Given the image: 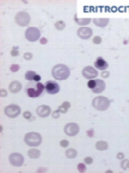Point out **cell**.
<instances>
[{
    "label": "cell",
    "mask_w": 129,
    "mask_h": 173,
    "mask_svg": "<svg viewBox=\"0 0 129 173\" xmlns=\"http://www.w3.org/2000/svg\"><path fill=\"white\" fill-rule=\"evenodd\" d=\"M45 86L40 82H36V81H30L25 86V91L29 97L36 98L39 97L44 91Z\"/></svg>",
    "instance_id": "6da1fadb"
},
{
    "label": "cell",
    "mask_w": 129,
    "mask_h": 173,
    "mask_svg": "<svg viewBox=\"0 0 129 173\" xmlns=\"http://www.w3.org/2000/svg\"><path fill=\"white\" fill-rule=\"evenodd\" d=\"M52 75L56 80H65L70 76V69L67 65L58 63L52 69Z\"/></svg>",
    "instance_id": "7a4b0ae2"
},
{
    "label": "cell",
    "mask_w": 129,
    "mask_h": 173,
    "mask_svg": "<svg viewBox=\"0 0 129 173\" xmlns=\"http://www.w3.org/2000/svg\"><path fill=\"white\" fill-rule=\"evenodd\" d=\"M25 143L30 147H36L38 146L42 141V138L40 134L36 132H30L27 133L24 137Z\"/></svg>",
    "instance_id": "3957f363"
},
{
    "label": "cell",
    "mask_w": 129,
    "mask_h": 173,
    "mask_svg": "<svg viewBox=\"0 0 129 173\" xmlns=\"http://www.w3.org/2000/svg\"><path fill=\"white\" fill-rule=\"evenodd\" d=\"M92 105L96 110L99 111H105L110 106V100L104 96H97L92 101Z\"/></svg>",
    "instance_id": "277c9868"
},
{
    "label": "cell",
    "mask_w": 129,
    "mask_h": 173,
    "mask_svg": "<svg viewBox=\"0 0 129 173\" xmlns=\"http://www.w3.org/2000/svg\"><path fill=\"white\" fill-rule=\"evenodd\" d=\"M88 88L92 89L94 93H101L105 89V83L103 80L100 79H93L89 80Z\"/></svg>",
    "instance_id": "5b68a950"
},
{
    "label": "cell",
    "mask_w": 129,
    "mask_h": 173,
    "mask_svg": "<svg viewBox=\"0 0 129 173\" xmlns=\"http://www.w3.org/2000/svg\"><path fill=\"white\" fill-rule=\"evenodd\" d=\"M14 20H15L16 24L21 26V27H24V26H27L31 21V17L30 14L26 12H19V13L16 14L15 17H14Z\"/></svg>",
    "instance_id": "8992f818"
},
{
    "label": "cell",
    "mask_w": 129,
    "mask_h": 173,
    "mask_svg": "<svg viewBox=\"0 0 129 173\" xmlns=\"http://www.w3.org/2000/svg\"><path fill=\"white\" fill-rule=\"evenodd\" d=\"M40 36H41V33H40V31L36 27L28 28L25 32L26 39L31 42H36V40H38L40 39Z\"/></svg>",
    "instance_id": "52a82bcc"
},
{
    "label": "cell",
    "mask_w": 129,
    "mask_h": 173,
    "mask_svg": "<svg viewBox=\"0 0 129 173\" xmlns=\"http://www.w3.org/2000/svg\"><path fill=\"white\" fill-rule=\"evenodd\" d=\"M4 112H5V114L7 115L8 117L15 118L20 114L21 109H20L19 106H16V105H9L4 109Z\"/></svg>",
    "instance_id": "ba28073f"
},
{
    "label": "cell",
    "mask_w": 129,
    "mask_h": 173,
    "mask_svg": "<svg viewBox=\"0 0 129 173\" xmlns=\"http://www.w3.org/2000/svg\"><path fill=\"white\" fill-rule=\"evenodd\" d=\"M9 161H10L11 166L19 167L22 166V164L24 163V157L19 153H11L9 156Z\"/></svg>",
    "instance_id": "9c48e42d"
},
{
    "label": "cell",
    "mask_w": 129,
    "mask_h": 173,
    "mask_svg": "<svg viewBox=\"0 0 129 173\" xmlns=\"http://www.w3.org/2000/svg\"><path fill=\"white\" fill-rule=\"evenodd\" d=\"M79 126L77 123L71 122L67 123L64 127V133L69 137H75L79 134Z\"/></svg>",
    "instance_id": "30bf717a"
},
{
    "label": "cell",
    "mask_w": 129,
    "mask_h": 173,
    "mask_svg": "<svg viewBox=\"0 0 129 173\" xmlns=\"http://www.w3.org/2000/svg\"><path fill=\"white\" fill-rule=\"evenodd\" d=\"M45 91L49 94H56L59 91V85L56 81L49 80L45 83Z\"/></svg>",
    "instance_id": "8fae6325"
},
{
    "label": "cell",
    "mask_w": 129,
    "mask_h": 173,
    "mask_svg": "<svg viewBox=\"0 0 129 173\" xmlns=\"http://www.w3.org/2000/svg\"><path fill=\"white\" fill-rule=\"evenodd\" d=\"M77 35L81 40H88V39H90L91 36L93 35V31H92L91 28L82 26V27H80L79 30H77Z\"/></svg>",
    "instance_id": "7c38bea8"
},
{
    "label": "cell",
    "mask_w": 129,
    "mask_h": 173,
    "mask_svg": "<svg viewBox=\"0 0 129 173\" xmlns=\"http://www.w3.org/2000/svg\"><path fill=\"white\" fill-rule=\"evenodd\" d=\"M82 75L85 79L93 80L97 76V71L92 66H86L82 69Z\"/></svg>",
    "instance_id": "4fadbf2b"
},
{
    "label": "cell",
    "mask_w": 129,
    "mask_h": 173,
    "mask_svg": "<svg viewBox=\"0 0 129 173\" xmlns=\"http://www.w3.org/2000/svg\"><path fill=\"white\" fill-rule=\"evenodd\" d=\"M36 114L39 117H48L51 114V108L47 105H41L38 106L36 109Z\"/></svg>",
    "instance_id": "5bb4252c"
},
{
    "label": "cell",
    "mask_w": 129,
    "mask_h": 173,
    "mask_svg": "<svg viewBox=\"0 0 129 173\" xmlns=\"http://www.w3.org/2000/svg\"><path fill=\"white\" fill-rule=\"evenodd\" d=\"M95 67L99 69V70H106V68L108 67V63L101 57H99L97 61L94 63Z\"/></svg>",
    "instance_id": "9a60e30c"
},
{
    "label": "cell",
    "mask_w": 129,
    "mask_h": 173,
    "mask_svg": "<svg viewBox=\"0 0 129 173\" xmlns=\"http://www.w3.org/2000/svg\"><path fill=\"white\" fill-rule=\"evenodd\" d=\"M22 89V85L20 84L18 81H13L10 85H9V89L11 93H17L21 91Z\"/></svg>",
    "instance_id": "2e32d148"
},
{
    "label": "cell",
    "mask_w": 129,
    "mask_h": 173,
    "mask_svg": "<svg viewBox=\"0 0 129 173\" xmlns=\"http://www.w3.org/2000/svg\"><path fill=\"white\" fill-rule=\"evenodd\" d=\"M25 79L28 81H36V82H39L41 77L38 74H36V72L33 70H29L26 72L25 74Z\"/></svg>",
    "instance_id": "e0dca14e"
},
{
    "label": "cell",
    "mask_w": 129,
    "mask_h": 173,
    "mask_svg": "<svg viewBox=\"0 0 129 173\" xmlns=\"http://www.w3.org/2000/svg\"><path fill=\"white\" fill-rule=\"evenodd\" d=\"M93 22L97 27H105L109 23V18H94Z\"/></svg>",
    "instance_id": "ac0fdd59"
},
{
    "label": "cell",
    "mask_w": 129,
    "mask_h": 173,
    "mask_svg": "<svg viewBox=\"0 0 129 173\" xmlns=\"http://www.w3.org/2000/svg\"><path fill=\"white\" fill-rule=\"evenodd\" d=\"M71 107V104L70 102H68V101H65V102L62 103V105H60L58 107V111L60 112V114H65V112H67V111L69 109H70Z\"/></svg>",
    "instance_id": "d6986e66"
},
{
    "label": "cell",
    "mask_w": 129,
    "mask_h": 173,
    "mask_svg": "<svg viewBox=\"0 0 129 173\" xmlns=\"http://www.w3.org/2000/svg\"><path fill=\"white\" fill-rule=\"evenodd\" d=\"M28 156L31 159H37L40 156V151L36 148H32L28 151Z\"/></svg>",
    "instance_id": "ffe728a7"
},
{
    "label": "cell",
    "mask_w": 129,
    "mask_h": 173,
    "mask_svg": "<svg viewBox=\"0 0 129 173\" xmlns=\"http://www.w3.org/2000/svg\"><path fill=\"white\" fill-rule=\"evenodd\" d=\"M96 148L97 150H100V151H103V150H107L108 149V143L106 141L103 140H99L96 143Z\"/></svg>",
    "instance_id": "44dd1931"
},
{
    "label": "cell",
    "mask_w": 129,
    "mask_h": 173,
    "mask_svg": "<svg viewBox=\"0 0 129 173\" xmlns=\"http://www.w3.org/2000/svg\"><path fill=\"white\" fill-rule=\"evenodd\" d=\"M65 155H66V157L69 158V159H75V158L77 157V152L76 149H74V148H69V149L66 150Z\"/></svg>",
    "instance_id": "7402d4cb"
},
{
    "label": "cell",
    "mask_w": 129,
    "mask_h": 173,
    "mask_svg": "<svg viewBox=\"0 0 129 173\" xmlns=\"http://www.w3.org/2000/svg\"><path fill=\"white\" fill-rule=\"evenodd\" d=\"M74 19L79 25H88L91 22V18H87V17H85V18H77V16H75Z\"/></svg>",
    "instance_id": "603a6c76"
},
{
    "label": "cell",
    "mask_w": 129,
    "mask_h": 173,
    "mask_svg": "<svg viewBox=\"0 0 129 173\" xmlns=\"http://www.w3.org/2000/svg\"><path fill=\"white\" fill-rule=\"evenodd\" d=\"M54 27H56V29H57V30L61 31L65 28V23L61 21V20H59V21H56L54 23Z\"/></svg>",
    "instance_id": "cb8c5ba5"
},
{
    "label": "cell",
    "mask_w": 129,
    "mask_h": 173,
    "mask_svg": "<svg viewBox=\"0 0 129 173\" xmlns=\"http://www.w3.org/2000/svg\"><path fill=\"white\" fill-rule=\"evenodd\" d=\"M129 166V161L128 160H123L122 161V163H120V166H122V168L123 170H126L127 169V167Z\"/></svg>",
    "instance_id": "d4e9b609"
},
{
    "label": "cell",
    "mask_w": 129,
    "mask_h": 173,
    "mask_svg": "<svg viewBox=\"0 0 129 173\" xmlns=\"http://www.w3.org/2000/svg\"><path fill=\"white\" fill-rule=\"evenodd\" d=\"M77 169H79V172H85L86 171V166L84 163H79V166H77Z\"/></svg>",
    "instance_id": "484cf974"
},
{
    "label": "cell",
    "mask_w": 129,
    "mask_h": 173,
    "mask_svg": "<svg viewBox=\"0 0 129 173\" xmlns=\"http://www.w3.org/2000/svg\"><path fill=\"white\" fill-rule=\"evenodd\" d=\"M93 42L95 43V44H99V43L101 42V37H99V36H96L93 39Z\"/></svg>",
    "instance_id": "4316f807"
},
{
    "label": "cell",
    "mask_w": 129,
    "mask_h": 173,
    "mask_svg": "<svg viewBox=\"0 0 129 173\" xmlns=\"http://www.w3.org/2000/svg\"><path fill=\"white\" fill-rule=\"evenodd\" d=\"M11 54L13 57H16L17 55H18V47H13V50L11 52Z\"/></svg>",
    "instance_id": "83f0119b"
},
{
    "label": "cell",
    "mask_w": 129,
    "mask_h": 173,
    "mask_svg": "<svg viewBox=\"0 0 129 173\" xmlns=\"http://www.w3.org/2000/svg\"><path fill=\"white\" fill-rule=\"evenodd\" d=\"M24 59L27 61H30L33 59V54L32 53H25L24 54Z\"/></svg>",
    "instance_id": "f1b7e54d"
},
{
    "label": "cell",
    "mask_w": 129,
    "mask_h": 173,
    "mask_svg": "<svg viewBox=\"0 0 129 173\" xmlns=\"http://www.w3.org/2000/svg\"><path fill=\"white\" fill-rule=\"evenodd\" d=\"M68 145H69V141L68 140H63L60 141V146H61V147H68Z\"/></svg>",
    "instance_id": "f546056e"
},
{
    "label": "cell",
    "mask_w": 129,
    "mask_h": 173,
    "mask_svg": "<svg viewBox=\"0 0 129 173\" xmlns=\"http://www.w3.org/2000/svg\"><path fill=\"white\" fill-rule=\"evenodd\" d=\"M92 163H93V159H92L91 157H86V158L84 159V163L91 164Z\"/></svg>",
    "instance_id": "4dcf8cb0"
},
{
    "label": "cell",
    "mask_w": 129,
    "mask_h": 173,
    "mask_svg": "<svg viewBox=\"0 0 129 173\" xmlns=\"http://www.w3.org/2000/svg\"><path fill=\"white\" fill-rule=\"evenodd\" d=\"M53 117L54 118H58L59 117V115H60V112L58 111V110H56V111H54V112H53Z\"/></svg>",
    "instance_id": "1f68e13d"
},
{
    "label": "cell",
    "mask_w": 129,
    "mask_h": 173,
    "mask_svg": "<svg viewBox=\"0 0 129 173\" xmlns=\"http://www.w3.org/2000/svg\"><path fill=\"white\" fill-rule=\"evenodd\" d=\"M23 116H24L26 119H30V118L32 117V114L30 112H25L24 114H23Z\"/></svg>",
    "instance_id": "d6a6232c"
},
{
    "label": "cell",
    "mask_w": 129,
    "mask_h": 173,
    "mask_svg": "<svg viewBox=\"0 0 129 173\" xmlns=\"http://www.w3.org/2000/svg\"><path fill=\"white\" fill-rule=\"evenodd\" d=\"M18 69H19V65H13L11 66V70L13 72H16Z\"/></svg>",
    "instance_id": "836d02e7"
},
{
    "label": "cell",
    "mask_w": 129,
    "mask_h": 173,
    "mask_svg": "<svg viewBox=\"0 0 129 173\" xmlns=\"http://www.w3.org/2000/svg\"><path fill=\"white\" fill-rule=\"evenodd\" d=\"M108 76H109V72H107V71H103L101 73L102 78H105V77H108Z\"/></svg>",
    "instance_id": "e575fe53"
},
{
    "label": "cell",
    "mask_w": 129,
    "mask_h": 173,
    "mask_svg": "<svg viewBox=\"0 0 129 173\" xmlns=\"http://www.w3.org/2000/svg\"><path fill=\"white\" fill-rule=\"evenodd\" d=\"M93 133H94L93 130H88V131H87V135L89 136V137H93V136H94Z\"/></svg>",
    "instance_id": "d590c367"
},
{
    "label": "cell",
    "mask_w": 129,
    "mask_h": 173,
    "mask_svg": "<svg viewBox=\"0 0 129 173\" xmlns=\"http://www.w3.org/2000/svg\"><path fill=\"white\" fill-rule=\"evenodd\" d=\"M117 158L118 159H123L124 158V155H123V153H118Z\"/></svg>",
    "instance_id": "8d00e7d4"
},
{
    "label": "cell",
    "mask_w": 129,
    "mask_h": 173,
    "mask_svg": "<svg viewBox=\"0 0 129 173\" xmlns=\"http://www.w3.org/2000/svg\"><path fill=\"white\" fill-rule=\"evenodd\" d=\"M1 96L2 97H5V96H7V92H6V91L5 89H1Z\"/></svg>",
    "instance_id": "74e56055"
},
{
    "label": "cell",
    "mask_w": 129,
    "mask_h": 173,
    "mask_svg": "<svg viewBox=\"0 0 129 173\" xmlns=\"http://www.w3.org/2000/svg\"><path fill=\"white\" fill-rule=\"evenodd\" d=\"M41 40H42L41 43H46V42H47V40H46V39H42Z\"/></svg>",
    "instance_id": "f35d334b"
},
{
    "label": "cell",
    "mask_w": 129,
    "mask_h": 173,
    "mask_svg": "<svg viewBox=\"0 0 129 173\" xmlns=\"http://www.w3.org/2000/svg\"><path fill=\"white\" fill-rule=\"evenodd\" d=\"M128 168H129V166H128Z\"/></svg>",
    "instance_id": "ab89813d"
}]
</instances>
